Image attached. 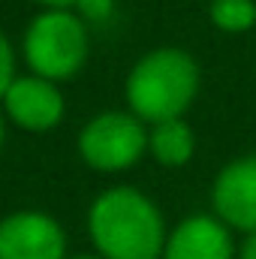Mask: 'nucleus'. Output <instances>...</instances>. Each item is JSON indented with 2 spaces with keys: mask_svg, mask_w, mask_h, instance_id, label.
Here are the masks:
<instances>
[{
  "mask_svg": "<svg viewBox=\"0 0 256 259\" xmlns=\"http://www.w3.org/2000/svg\"><path fill=\"white\" fill-rule=\"evenodd\" d=\"M151 154L163 163V166H184L193 157V130L181 121V118H169L154 124L151 136H148Z\"/></svg>",
  "mask_w": 256,
  "mask_h": 259,
  "instance_id": "obj_9",
  "label": "nucleus"
},
{
  "mask_svg": "<svg viewBox=\"0 0 256 259\" xmlns=\"http://www.w3.org/2000/svg\"><path fill=\"white\" fill-rule=\"evenodd\" d=\"M15 81V58H12V46L6 42V36L0 33V100L6 97L9 84Z\"/></svg>",
  "mask_w": 256,
  "mask_h": 259,
  "instance_id": "obj_11",
  "label": "nucleus"
},
{
  "mask_svg": "<svg viewBox=\"0 0 256 259\" xmlns=\"http://www.w3.org/2000/svg\"><path fill=\"white\" fill-rule=\"evenodd\" d=\"M199 91V66L181 49H157L133 66L127 78V103L139 121L181 118Z\"/></svg>",
  "mask_w": 256,
  "mask_h": 259,
  "instance_id": "obj_2",
  "label": "nucleus"
},
{
  "mask_svg": "<svg viewBox=\"0 0 256 259\" xmlns=\"http://www.w3.org/2000/svg\"><path fill=\"white\" fill-rule=\"evenodd\" d=\"M61 223L39 211H18L0 220V259H64Z\"/></svg>",
  "mask_w": 256,
  "mask_h": 259,
  "instance_id": "obj_5",
  "label": "nucleus"
},
{
  "mask_svg": "<svg viewBox=\"0 0 256 259\" xmlns=\"http://www.w3.org/2000/svg\"><path fill=\"white\" fill-rule=\"evenodd\" d=\"M241 259H256V232H250L244 238V247H241Z\"/></svg>",
  "mask_w": 256,
  "mask_h": 259,
  "instance_id": "obj_12",
  "label": "nucleus"
},
{
  "mask_svg": "<svg viewBox=\"0 0 256 259\" xmlns=\"http://www.w3.org/2000/svg\"><path fill=\"white\" fill-rule=\"evenodd\" d=\"M211 21L226 33H241L256 24V3L253 0H214Z\"/></svg>",
  "mask_w": 256,
  "mask_h": 259,
  "instance_id": "obj_10",
  "label": "nucleus"
},
{
  "mask_svg": "<svg viewBox=\"0 0 256 259\" xmlns=\"http://www.w3.org/2000/svg\"><path fill=\"white\" fill-rule=\"evenodd\" d=\"M214 211L226 226L256 232V154L232 160L214 181Z\"/></svg>",
  "mask_w": 256,
  "mask_h": 259,
  "instance_id": "obj_6",
  "label": "nucleus"
},
{
  "mask_svg": "<svg viewBox=\"0 0 256 259\" xmlns=\"http://www.w3.org/2000/svg\"><path fill=\"white\" fill-rule=\"evenodd\" d=\"M0 145H3V118H0Z\"/></svg>",
  "mask_w": 256,
  "mask_h": 259,
  "instance_id": "obj_14",
  "label": "nucleus"
},
{
  "mask_svg": "<svg viewBox=\"0 0 256 259\" xmlns=\"http://www.w3.org/2000/svg\"><path fill=\"white\" fill-rule=\"evenodd\" d=\"M75 259H100V256H75Z\"/></svg>",
  "mask_w": 256,
  "mask_h": 259,
  "instance_id": "obj_15",
  "label": "nucleus"
},
{
  "mask_svg": "<svg viewBox=\"0 0 256 259\" xmlns=\"http://www.w3.org/2000/svg\"><path fill=\"white\" fill-rule=\"evenodd\" d=\"M36 3H42V6H49V9H66V6H72V3H78V0H36Z\"/></svg>",
  "mask_w": 256,
  "mask_h": 259,
  "instance_id": "obj_13",
  "label": "nucleus"
},
{
  "mask_svg": "<svg viewBox=\"0 0 256 259\" xmlns=\"http://www.w3.org/2000/svg\"><path fill=\"white\" fill-rule=\"evenodd\" d=\"M163 259H232V238L223 220L196 214L166 238Z\"/></svg>",
  "mask_w": 256,
  "mask_h": 259,
  "instance_id": "obj_8",
  "label": "nucleus"
},
{
  "mask_svg": "<svg viewBox=\"0 0 256 259\" xmlns=\"http://www.w3.org/2000/svg\"><path fill=\"white\" fill-rule=\"evenodd\" d=\"M148 145L145 127L136 115L103 112L78 136V151L88 166L100 172H121L133 166Z\"/></svg>",
  "mask_w": 256,
  "mask_h": 259,
  "instance_id": "obj_4",
  "label": "nucleus"
},
{
  "mask_svg": "<svg viewBox=\"0 0 256 259\" xmlns=\"http://www.w3.org/2000/svg\"><path fill=\"white\" fill-rule=\"evenodd\" d=\"M3 106L12 124L33 130V133L52 130L64 118V97L58 94L55 81L39 78V75L15 78L3 97Z\"/></svg>",
  "mask_w": 256,
  "mask_h": 259,
  "instance_id": "obj_7",
  "label": "nucleus"
},
{
  "mask_svg": "<svg viewBox=\"0 0 256 259\" xmlns=\"http://www.w3.org/2000/svg\"><path fill=\"white\" fill-rule=\"evenodd\" d=\"M88 229L103 259H157L166 247L157 205L133 187H115L100 196L91 205Z\"/></svg>",
  "mask_w": 256,
  "mask_h": 259,
  "instance_id": "obj_1",
  "label": "nucleus"
},
{
  "mask_svg": "<svg viewBox=\"0 0 256 259\" xmlns=\"http://www.w3.org/2000/svg\"><path fill=\"white\" fill-rule=\"evenodd\" d=\"M24 58L39 78L49 81L72 78L88 58V30L72 12L49 9L27 27Z\"/></svg>",
  "mask_w": 256,
  "mask_h": 259,
  "instance_id": "obj_3",
  "label": "nucleus"
}]
</instances>
